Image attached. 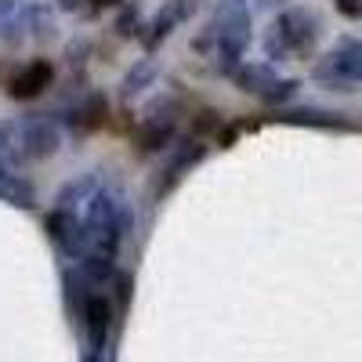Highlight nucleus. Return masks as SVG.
Listing matches in <instances>:
<instances>
[{"instance_id":"bb28decb","label":"nucleus","mask_w":362,"mask_h":362,"mask_svg":"<svg viewBox=\"0 0 362 362\" xmlns=\"http://www.w3.org/2000/svg\"><path fill=\"white\" fill-rule=\"evenodd\" d=\"M232 4H247V0H232Z\"/></svg>"},{"instance_id":"412c9836","label":"nucleus","mask_w":362,"mask_h":362,"mask_svg":"<svg viewBox=\"0 0 362 362\" xmlns=\"http://www.w3.org/2000/svg\"><path fill=\"white\" fill-rule=\"evenodd\" d=\"M334 4H337V11H341L344 18H351V22L362 18V0H334Z\"/></svg>"},{"instance_id":"f8f14e48","label":"nucleus","mask_w":362,"mask_h":362,"mask_svg":"<svg viewBox=\"0 0 362 362\" xmlns=\"http://www.w3.org/2000/svg\"><path fill=\"white\" fill-rule=\"evenodd\" d=\"M0 199L11 203V206H22V210L37 206V192H33V185H29L25 177H18V174L0 177Z\"/></svg>"},{"instance_id":"1a4fd4ad","label":"nucleus","mask_w":362,"mask_h":362,"mask_svg":"<svg viewBox=\"0 0 362 362\" xmlns=\"http://www.w3.org/2000/svg\"><path fill=\"white\" fill-rule=\"evenodd\" d=\"M239 90H250V95H264V90L272 87V80H276V69H272L268 62H239L232 73Z\"/></svg>"},{"instance_id":"423d86ee","label":"nucleus","mask_w":362,"mask_h":362,"mask_svg":"<svg viewBox=\"0 0 362 362\" xmlns=\"http://www.w3.org/2000/svg\"><path fill=\"white\" fill-rule=\"evenodd\" d=\"M80 322L87 329V341H90V351H102L105 341H109V329H112V300L105 293H87L83 308H80Z\"/></svg>"},{"instance_id":"20e7f679","label":"nucleus","mask_w":362,"mask_h":362,"mask_svg":"<svg viewBox=\"0 0 362 362\" xmlns=\"http://www.w3.org/2000/svg\"><path fill=\"white\" fill-rule=\"evenodd\" d=\"M47 235H51V243L58 247V254L69 257V261H80L87 254V232H83V221L76 218V210H62V206H54L47 221H44Z\"/></svg>"},{"instance_id":"f03ea898","label":"nucleus","mask_w":362,"mask_h":362,"mask_svg":"<svg viewBox=\"0 0 362 362\" xmlns=\"http://www.w3.org/2000/svg\"><path fill=\"white\" fill-rule=\"evenodd\" d=\"M319 37V22L312 11L305 8H290L283 11L276 22H272L268 37H264V54L272 58V62H286L290 54H300L308 51Z\"/></svg>"},{"instance_id":"0eeeda50","label":"nucleus","mask_w":362,"mask_h":362,"mask_svg":"<svg viewBox=\"0 0 362 362\" xmlns=\"http://www.w3.org/2000/svg\"><path fill=\"white\" fill-rule=\"evenodd\" d=\"M51 80H54V66L47 62V58H37V62L22 66V69L8 80V95L18 98V102H29V98L44 95V90L51 87Z\"/></svg>"},{"instance_id":"393cba45","label":"nucleus","mask_w":362,"mask_h":362,"mask_svg":"<svg viewBox=\"0 0 362 362\" xmlns=\"http://www.w3.org/2000/svg\"><path fill=\"white\" fill-rule=\"evenodd\" d=\"M95 8H112V4H119V0H90Z\"/></svg>"},{"instance_id":"5701e85b","label":"nucleus","mask_w":362,"mask_h":362,"mask_svg":"<svg viewBox=\"0 0 362 362\" xmlns=\"http://www.w3.org/2000/svg\"><path fill=\"white\" fill-rule=\"evenodd\" d=\"M210 127H218V112H199L196 131H210Z\"/></svg>"},{"instance_id":"b1692460","label":"nucleus","mask_w":362,"mask_h":362,"mask_svg":"<svg viewBox=\"0 0 362 362\" xmlns=\"http://www.w3.org/2000/svg\"><path fill=\"white\" fill-rule=\"evenodd\" d=\"M83 362H105V358H102V351H87V355H83Z\"/></svg>"},{"instance_id":"9d476101","label":"nucleus","mask_w":362,"mask_h":362,"mask_svg":"<svg viewBox=\"0 0 362 362\" xmlns=\"http://www.w3.org/2000/svg\"><path fill=\"white\" fill-rule=\"evenodd\" d=\"M174 138V116H148L145 127L138 134V148L141 153H160V148H167V141Z\"/></svg>"},{"instance_id":"9b49d317","label":"nucleus","mask_w":362,"mask_h":362,"mask_svg":"<svg viewBox=\"0 0 362 362\" xmlns=\"http://www.w3.org/2000/svg\"><path fill=\"white\" fill-rule=\"evenodd\" d=\"M199 160H203V145H199V141H189V145L181 148V153H177L174 160H170V167L163 170L167 177H163V185H160L156 192H160V196H167V192H170V189L177 185V177L185 174V170H189L192 163H199Z\"/></svg>"},{"instance_id":"a211bd4d","label":"nucleus","mask_w":362,"mask_h":362,"mask_svg":"<svg viewBox=\"0 0 362 362\" xmlns=\"http://www.w3.org/2000/svg\"><path fill=\"white\" fill-rule=\"evenodd\" d=\"M293 95H297V80L276 76V80H272V87L264 90L261 98H264V102H276V105H279V102H286V98H293Z\"/></svg>"},{"instance_id":"4468645a","label":"nucleus","mask_w":362,"mask_h":362,"mask_svg":"<svg viewBox=\"0 0 362 362\" xmlns=\"http://www.w3.org/2000/svg\"><path fill=\"white\" fill-rule=\"evenodd\" d=\"M102 119H105V98L102 95H87V102L69 116V124H76L83 131H95V127H102Z\"/></svg>"},{"instance_id":"7ed1b4c3","label":"nucleus","mask_w":362,"mask_h":362,"mask_svg":"<svg viewBox=\"0 0 362 362\" xmlns=\"http://www.w3.org/2000/svg\"><path fill=\"white\" fill-rule=\"evenodd\" d=\"M315 80L329 90H341V95L358 90V83H362V44L344 37L326 58H319Z\"/></svg>"},{"instance_id":"f3484780","label":"nucleus","mask_w":362,"mask_h":362,"mask_svg":"<svg viewBox=\"0 0 362 362\" xmlns=\"http://www.w3.org/2000/svg\"><path fill=\"white\" fill-rule=\"evenodd\" d=\"M25 29H33V37H51L54 33V15L44 4L25 8Z\"/></svg>"},{"instance_id":"6ab92c4d","label":"nucleus","mask_w":362,"mask_h":362,"mask_svg":"<svg viewBox=\"0 0 362 362\" xmlns=\"http://www.w3.org/2000/svg\"><path fill=\"white\" fill-rule=\"evenodd\" d=\"M18 145V124L15 119H0V148H15Z\"/></svg>"},{"instance_id":"2eb2a0df","label":"nucleus","mask_w":362,"mask_h":362,"mask_svg":"<svg viewBox=\"0 0 362 362\" xmlns=\"http://www.w3.org/2000/svg\"><path fill=\"white\" fill-rule=\"evenodd\" d=\"M156 62H153V58H141V62L124 76V98H134V95H141V90L148 87V83H153L156 80Z\"/></svg>"},{"instance_id":"a878e982","label":"nucleus","mask_w":362,"mask_h":362,"mask_svg":"<svg viewBox=\"0 0 362 362\" xmlns=\"http://www.w3.org/2000/svg\"><path fill=\"white\" fill-rule=\"evenodd\" d=\"M0 177H8V163H4V156H0Z\"/></svg>"},{"instance_id":"4be33fe9","label":"nucleus","mask_w":362,"mask_h":362,"mask_svg":"<svg viewBox=\"0 0 362 362\" xmlns=\"http://www.w3.org/2000/svg\"><path fill=\"white\" fill-rule=\"evenodd\" d=\"M22 8H25V0H0V18H8V15H15Z\"/></svg>"},{"instance_id":"ddd939ff","label":"nucleus","mask_w":362,"mask_h":362,"mask_svg":"<svg viewBox=\"0 0 362 362\" xmlns=\"http://www.w3.org/2000/svg\"><path fill=\"white\" fill-rule=\"evenodd\" d=\"M98 189V181H95V174H83V177H76V181H66L62 189H58V206L62 210H76L80 203H87V196Z\"/></svg>"},{"instance_id":"6e6552de","label":"nucleus","mask_w":362,"mask_h":362,"mask_svg":"<svg viewBox=\"0 0 362 362\" xmlns=\"http://www.w3.org/2000/svg\"><path fill=\"white\" fill-rule=\"evenodd\" d=\"M196 11V0H167V4L160 8V15L153 18V25H148V33H145V47L153 51L160 40H167L174 33V25H181L185 18H192Z\"/></svg>"},{"instance_id":"aec40b11","label":"nucleus","mask_w":362,"mask_h":362,"mask_svg":"<svg viewBox=\"0 0 362 362\" xmlns=\"http://www.w3.org/2000/svg\"><path fill=\"white\" fill-rule=\"evenodd\" d=\"M138 25H141L138 11H124V15H119V22H116V29H119V37H134V33H138Z\"/></svg>"},{"instance_id":"f257e3e1","label":"nucleus","mask_w":362,"mask_h":362,"mask_svg":"<svg viewBox=\"0 0 362 362\" xmlns=\"http://www.w3.org/2000/svg\"><path fill=\"white\" fill-rule=\"evenodd\" d=\"M80 221H83V232H87V250L102 254V257H112V261L119 254L124 235L134 228L131 206L109 189H95L87 196V214Z\"/></svg>"},{"instance_id":"dca6fc26","label":"nucleus","mask_w":362,"mask_h":362,"mask_svg":"<svg viewBox=\"0 0 362 362\" xmlns=\"http://www.w3.org/2000/svg\"><path fill=\"white\" fill-rule=\"evenodd\" d=\"M283 124H312V127H337V112H322V109H290L279 116Z\"/></svg>"},{"instance_id":"39448f33","label":"nucleus","mask_w":362,"mask_h":362,"mask_svg":"<svg viewBox=\"0 0 362 362\" xmlns=\"http://www.w3.org/2000/svg\"><path fill=\"white\" fill-rule=\"evenodd\" d=\"M58 145H62V131H58L54 119L47 116H29L18 124V148L25 156L33 160H47L58 153Z\"/></svg>"}]
</instances>
